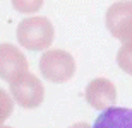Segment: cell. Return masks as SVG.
Wrapping results in <instances>:
<instances>
[{
    "instance_id": "6da1fadb",
    "label": "cell",
    "mask_w": 132,
    "mask_h": 128,
    "mask_svg": "<svg viewBox=\"0 0 132 128\" xmlns=\"http://www.w3.org/2000/svg\"><path fill=\"white\" fill-rule=\"evenodd\" d=\"M53 26L46 17H28L22 19L17 26V41L21 46H24L33 51L46 50L53 41Z\"/></svg>"
},
{
    "instance_id": "7a4b0ae2",
    "label": "cell",
    "mask_w": 132,
    "mask_h": 128,
    "mask_svg": "<svg viewBox=\"0 0 132 128\" xmlns=\"http://www.w3.org/2000/svg\"><path fill=\"white\" fill-rule=\"evenodd\" d=\"M39 70L46 80L62 84L67 82L76 72V62L65 50H48L39 58Z\"/></svg>"
},
{
    "instance_id": "3957f363",
    "label": "cell",
    "mask_w": 132,
    "mask_h": 128,
    "mask_svg": "<svg viewBox=\"0 0 132 128\" xmlns=\"http://www.w3.org/2000/svg\"><path fill=\"white\" fill-rule=\"evenodd\" d=\"M9 84H10V94L19 106L26 109H33L43 103L45 89L41 80L36 75L29 74V72H22L17 77H14Z\"/></svg>"
},
{
    "instance_id": "277c9868",
    "label": "cell",
    "mask_w": 132,
    "mask_h": 128,
    "mask_svg": "<svg viewBox=\"0 0 132 128\" xmlns=\"http://www.w3.org/2000/svg\"><path fill=\"white\" fill-rule=\"evenodd\" d=\"M106 27L117 40L132 41V0H118L106 10Z\"/></svg>"
},
{
    "instance_id": "5b68a950",
    "label": "cell",
    "mask_w": 132,
    "mask_h": 128,
    "mask_svg": "<svg viewBox=\"0 0 132 128\" xmlns=\"http://www.w3.org/2000/svg\"><path fill=\"white\" fill-rule=\"evenodd\" d=\"M84 96H86V101H88L94 109H108L112 108L115 101H117V89L115 85L110 82L108 79H93L88 84L86 91H84Z\"/></svg>"
},
{
    "instance_id": "8992f818",
    "label": "cell",
    "mask_w": 132,
    "mask_h": 128,
    "mask_svg": "<svg viewBox=\"0 0 132 128\" xmlns=\"http://www.w3.org/2000/svg\"><path fill=\"white\" fill-rule=\"evenodd\" d=\"M26 70H28V60L19 48L9 43L0 44V77L5 80H12Z\"/></svg>"
},
{
    "instance_id": "52a82bcc",
    "label": "cell",
    "mask_w": 132,
    "mask_h": 128,
    "mask_svg": "<svg viewBox=\"0 0 132 128\" xmlns=\"http://www.w3.org/2000/svg\"><path fill=\"white\" fill-rule=\"evenodd\" d=\"M93 128H132V109L112 106L96 118Z\"/></svg>"
},
{
    "instance_id": "ba28073f",
    "label": "cell",
    "mask_w": 132,
    "mask_h": 128,
    "mask_svg": "<svg viewBox=\"0 0 132 128\" xmlns=\"http://www.w3.org/2000/svg\"><path fill=\"white\" fill-rule=\"evenodd\" d=\"M117 63L125 74L132 75V41L123 43L120 46V50L117 53Z\"/></svg>"
},
{
    "instance_id": "9c48e42d",
    "label": "cell",
    "mask_w": 132,
    "mask_h": 128,
    "mask_svg": "<svg viewBox=\"0 0 132 128\" xmlns=\"http://www.w3.org/2000/svg\"><path fill=\"white\" fill-rule=\"evenodd\" d=\"M45 0H12L14 9L21 14H34L43 7Z\"/></svg>"
},
{
    "instance_id": "30bf717a",
    "label": "cell",
    "mask_w": 132,
    "mask_h": 128,
    "mask_svg": "<svg viewBox=\"0 0 132 128\" xmlns=\"http://www.w3.org/2000/svg\"><path fill=\"white\" fill-rule=\"evenodd\" d=\"M12 113V99L4 89L0 87V126Z\"/></svg>"
},
{
    "instance_id": "8fae6325",
    "label": "cell",
    "mask_w": 132,
    "mask_h": 128,
    "mask_svg": "<svg viewBox=\"0 0 132 128\" xmlns=\"http://www.w3.org/2000/svg\"><path fill=\"white\" fill-rule=\"evenodd\" d=\"M70 128H91L88 123H76L74 126H70Z\"/></svg>"
},
{
    "instance_id": "7c38bea8",
    "label": "cell",
    "mask_w": 132,
    "mask_h": 128,
    "mask_svg": "<svg viewBox=\"0 0 132 128\" xmlns=\"http://www.w3.org/2000/svg\"><path fill=\"white\" fill-rule=\"evenodd\" d=\"M0 128H10V126H4V125H2V126H0Z\"/></svg>"
}]
</instances>
